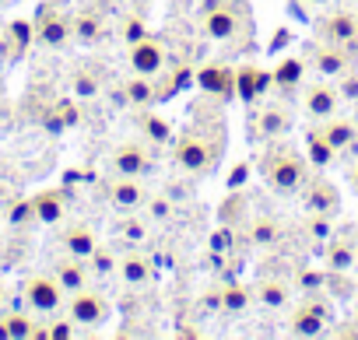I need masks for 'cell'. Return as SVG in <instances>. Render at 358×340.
Instances as JSON below:
<instances>
[{
    "instance_id": "ee69618b",
    "label": "cell",
    "mask_w": 358,
    "mask_h": 340,
    "mask_svg": "<svg viewBox=\"0 0 358 340\" xmlns=\"http://www.w3.org/2000/svg\"><path fill=\"white\" fill-rule=\"evenodd\" d=\"M355 267H358V239H355Z\"/></svg>"
},
{
    "instance_id": "ac0fdd59",
    "label": "cell",
    "mask_w": 358,
    "mask_h": 340,
    "mask_svg": "<svg viewBox=\"0 0 358 340\" xmlns=\"http://www.w3.org/2000/svg\"><path fill=\"white\" fill-rule=\"evenodd\" d=\"M53 277L60 281V288L71 295V291H81V288H88L95 277H92V267H88V260H81V256H71V253H64L57 263H53Z\"/></svg>"
},
{
    "instance_id": "7a4b0ae2",
    "label": "cell",
    "mask_w": 358,
    "mask_h": 340,
    "mask_svg": "<svg viewBox=\"0 0 358 340\" xmlns=\"http://www.w3.org/2000/svg\"><path fill=\"white\" fill-rule=\"evenodd\" d=\"M222 130H204V126H187L172 140V161L179 165V172L187 176H208L222 158Z\"/></svg>"
},
{
    "instance_id": "484cf974",
    "label": "cell",
    "mask_w": 358,
    "mask_h": 340,
    "mask_svg": "<svg viewBox=\"0 0 358 340\" xmlns=\"http://www.w3.org/2000/svg\"><path fill=\"white\" fill-rule=\"evenodd\" d=\"M71 25H74V43L81 46H95L102 39V15L95 8H78L71 15Z\"/></svg>"
},
{
    "instance_id": "30bf717a",
    "label": "cell",
    "mask_w": 358,
    "mask_h": 340,
    "mask_svg": "<svg viewBox=\"0 0 358 340\" xmlns=\"http://www.w3.org/2000/svg\"><path fill=\"white\" fill-rule=\"evenodd\" d=\"M351 64H355V53H351L348 46H337V43H323V39H316L313 50H309V67H313L320 77L337 81Z\"/></svg>"
},
{
    "instance_id": "603a6c76",
    "label": "cell",
    "mask_w": 358,
    "mask_h": 340,
    "mask_svg": "<svg viewBox=\"0 0 358 340\" xmlns=\"http://www.w3.org/2000/svg\"><path fill=\"white\" fill-rule=\"evenodd\" d=\"M123 98L130 109H151L158 102V84L155 77H144V74H130L123 81Z\"/></svg>"
},
{
    "instance_id": "d4e9b609",
    "label": "cell",
    "mask_w": 358,
    "mask_h": 340,
    "mask_svg": "<svg viewBox=\"0 0 358 340\" xmlns=\"http://www.w3.org/2000/svg\"><path fill=\"white\" fill-rule=\"evenodd\" d=\"M134 123H137V130H141V137H144L148 144H155V147H162V144H172V123H169L165 116H158V112H148V109H137Z\"/></svg>"
},
{
    "instance_id": "2e32d148",
    "label": "cell",
    "mask_w": 358,
    "mask_h": 340,
    "mask_svg": "<svg viewBox=\"0 0 358 340\" xmlns=\"http://www.w3.org/2000/svg\"><path fill=\"white\" fill-rule=\"evenodd\" d=\"M113 168L116 176H148L151 168V147L137 140H123L113 147Z\"/></svg>"
},
{
    "instance_id": "4dcf8cb0",
    "label": "cell",
    "mask_w": 358,
    "mask_h": 340,
    "mask_svg": "<svg viewBox=\"0 0 358 340\" xmlns=\"http://www.w3.org/2000/svg\"><path fill=\"white\" fill-rule=\"evenodd\" d=\"M257 302L250 284H222V312H246Z\"/></svg>"
},
{
    "instance_id": "ffe728a7",
    "label": "cell",
    "mask_w": 358,
    "mask_h": 340,
    "mask_svg": "<svg viewBox=\"0 0 358 340\" xmlns=\"http://www.w3.org/2000/svg\"><path fill=\"white\" fill-rule=\"evenodd\" d=\"M292 130V109L285 102H267L257 116V133L264 140H281Z\"/></svg>"
},
{
    "instance_id": "7402d4cb",
    "label": "cell",
    "mask_w": 358,
    "mask_h": 340,
    "mask_svg": "<svg viewBox=\"0 0 358 340\" xmlns=\"http://www.w3.org/2000/svg\"><path fill=\"white\" fill-rule=\"evenodd\" d=\"M0 337H11V340H32L43 337V323L29 312H4L0 316Z\"/></svg>"
},
{
    "instance_id": "7c38bea8",
    "label": "cell",
    "mask_w": 358,
    "mask_h": 340,
    "mask_svg": "<svg viewBox=\"0 0 358 340\" xmlns=\"http://www.w3.org/2000/svg\"><path fill=\"white\" fill-rule=\"evenodd\" d=\"M320 39L323 43H337L348 46L358 57V15L355 11H330L327 18H320Z\"/></svg>"
},
{
    "instance_id": "44dd1931",
    "label": "cell",
    "mask_w": 358,
    "mask_h": 340,
    "mask_svg": "<svg viewBox=\"0 0 358 340\" xmlns=\"http://www.w3.org/2000/svg\"><path fill=\"white\" fill-rule=\"evenodd\" d=\"M60 246H64V253L88 260V256L95 253V246H99V232H95L88 221H74V225H67V228L60 232Z\"/></svg>"
},
{
    "instance_id": "8d00e7d4",
    "label": "cell",
    "mask_w": 358,
    "mask_h": 340,
    "mask_svg": "<svg viewBox=\"0 0 358 340\" xmlns=\"http://www.w3.org/2000/svg\"><path fill=\"white\" fill-rule=\"evenodd\" d=\"M78 333V323L71 319V316H64V319H50V323H43V337H53V340H64V337H74Z\"/></svg>"
},
{
    "instance_id": "f1b7e54d",
    "label": "cell",
    "mask_w": 358,
    "mask_h": 340,
    "mask_svg": "<svg viewBox=\"0 0 358 340\" xmlns=\"http://www.w3.org/2000/svg\"><path fill=\"white\" fill-rule=\"evenodd\" d=\"M306 60L302 57H285L278 67H274V88L278 91H295L302 88V77H306Z\"/></svg>"
},
{
    "instance_id": "83f0119b",
    "label": "cell",
    "mask_w": 358,
    "mask_h": 340,
    "mask_svg": "<svg viewBox=\"0 0 358 340\" xmlns=\"http://www.w3.org/2000/svg\"><path fill=\"white\" fill-rule=\"evenodd\" d=\"M323 263H327V270H355V239L330 235V239H327Z\"/></svg>"
},
{
    "instance_id": "d6986e66",
    "label": "cell",
    "mask_w": 358,
    "mask_h": 340,
    "mask_svg": "<svg viewBox=\"0 0 358 340\" xmlns=\"http://www.w3.org/2000/svg\"><path fill=\"white\" fill-rule=\"evenodd\" d=\"M316 130L334 144V151H337V154H341V151H351V147H355V140H358V123H355V116H341V112H334V116L320 119V123H316Z\"/></svg>"
},
{
    "instance_id": "277c9868",
    "label": "cell",
    "mask_w": 358,
    "mask_h": 340,
    "mask_svg": "<svg viewBox=\"0 0 358 340\" xmlns=\"http://www.w3.org/2000/svg\"><path fill=\"white\" fill-rule=\"evenodd\" d=\"M22 298L36 316H57L67 305V291L60 288L53 270L50 274H29L25 284H22Z\"/></svg>"
},
{
    "instance_id": "4316f807",
    "label": "cell",
    "mask_w": 358,
    "mask_h": 340,
    "mask_svg": "<svg viewBox=\"0 0 358 340\" xmlns=\"http://www.w3.org/2000/svg\"><path fill=\"white\" fill-rule=\"evenodd\" d=\"M116 235L127 246H144L148 235H151V218L148 214H137V211H123V218L116 225Z\"/></svg>"
},
{
    "instance_id": "f6af8a7d",
    "label": "cell",
    "mask_w": 358,
    "mask_h": 340,
    "mask_svg": "<svg viewBox=\"0 0 358 340\" xmlns=\"http://www.w3.org/2000/svg\"><path fill=\"white\" fill-rule=\"evenodd\" d=\"M355 109H358V105H355ZM355 123H358V112H355Z\"/></svg>"
},
{
    "instance_id": "8992f818",
    "label": "cell",
    "mask_w": 358,
    "mask_h": 340,
    "mask_svg": "<svg viewBox=\"0 0 358 340\" xmlns=\"http://www.w3.org/2000/svg\"><path fill=\"white\" fill-rule=\"evenodd\" d=\"M169 64V53H165V39L162 36H144L137 43L127 46V67L130 74H144V77H158Z\"/></svg>"
},
{
    "instance_id": "9a60e30c",
    "label": "cell",
    "mask_w": 358,
    "mask_h": 340,
    "mask_svg": "<svg viewBox=\"0 0 358 340\" xmlns=\"http://www.w3.org/2000/svg\"><path fill=\"white\" fill-rule=\"evenodd\" d=\"M116 277L123 281V288H130V291H144V288L151 284V277H155V260L130 246L127 253H120Z\"/></svg>"
},
{
    "instance_id": "8fae6325",
    "label": "cell",
    "mask_w": 358,
    "mask_h": 340,
    "mask_svg": "<svg viewBox=\"0 0 358 340\" xmlns=\"http://www.w3.org/2000/svg\"><path fill=\"white\" fill-rule=\"evenodd\" d=\"M106 193H109V204L116 211H144L151 186L144 183V176H113Z\"/></svg>"
},
{
    "instance_id": "bcb514c9",
    "label": "cell",
    "mask_w": 358,
    "mask_h": 340,
    "mask_svg": "<svg viewBox=\"0 0 358 340\" xmlns=\"http://www.w3.org/2000/svg\"><path fill=\"white\" fill-rule=\"evenodd\" d=\"M4 4H8V0H0V8H4Z\"/></svg>"
},
{
    "instance_id": "7bdbcfd3",
    "label": "cell",
    "mask_w": 358,
    "mask_h": 340,
    "mask_svg": "<svg viewBox=\"0 0 358 340\" xmlns=\"http://www.w3.org/2000/svg\"><path fill=\"white\" fill-rule=\"evenodd\" d=\"M306 4H316L320 8V4H327V0H306Z\"/></svg>"
},
{
    "instance_id": "e0dca14e",
    "label": "cell",
    "mask_w": 358,
    "mask_h": 340,
    "mask_svg": "<svg viewBox=\"0 0 358 340\" xmlns=\"http://www.w3.org/2000/svg\"><path fill=\"white\" fill-rule=\"evenodd\" d=\"M285 235H288V225H285L281 218H274V214H257V218L246 225V239H250V246H257V249H278V246L285 242Z\"/></svg>"
},
{
    "instance_id": "f35d334b",
    "label": "cell",
    "mask_w": 358,
    "mask_h": 340,
    "mask_svg": "<svg viewBox=\"0 0 358 340\" xmlns=\"http://www.w3.org/2000/svg\"><path fill=\"white\" fill-rule=\"evenodd\" d=\"M306 232H309V239H330L334 232H330V218L327 214H306Z\"/></svg>"
},
{
    "instance_id": "5bb4252c",
    "label": "cell",
    "mask_w": 358,
    "mask_h": 340,
    "mask_svg": "<svg viewBox=\"0 0 358 340\" xmlns=\"http://www.w3.org/2000/svg\"><path fill=\"white\" fill-rule=\"evenodd\" d=\"M302 204H306V214L334 218L337 207H341V193H337V186L327 176H309V183L302 186Z\"/></svg>"
},
{
    "instance_id": "3957f363",
    "label": "cell",
    "mask_w": 358,
    "mask_h": 340,
    "mask_svg": "<svg viewBox=\"0 0 358 340\" xmlns=\"http://www.w3.org/2000/svg\"><path fill=\"white\" fill-rule=\"evenodd\" d=\"M330 323V295L327 291H313L302 295L299 305H292L288 312V333L292 337H320Z\"/></svg>"
},
{
    "instance_id": "74e56055",
    "label": "cell",
    "mask_w": 358,
    "mask_h": 340,
    "mask_svg": "<svg viewBox=\"0 0 358 340\" xmlns=\"http://www.w3.org/2000/svg\"><path fill=\"white\" fill-rule=\"evenodd\" d=\"M71 88H74L78 98H95V95H99V81H95L88 71H78V74L71 77Z\"/></svg>"
},
{
    "instance_id": "5b68a950",
    "label": "cell",
    "mask_w": 358,
    "mask_h": 340,
    "mask_svg": "<svg viewBox=\"0 0 358 340\" xmlns=\"http://www.w3.org/2000/svg\"><path fill=\"white\" fill-rule=\"evenodd\" d=\"M64 312L78 323V330H95V326H102V323L109 319V298H106L95 284H88V288L67 295Z\"/></svg>"
},
{
    "instance_id": "1f68e13d",
    "label": "cell",
    "mask_w": 358,
    "mask_h": 340,
    "mask_svg": "<svg viewBox=\"0 0 358 340\" xmlns=\"http://www.w3.org/2000/svg\"><path fill=\"white\" fill-rule=\"evenodd\" d=\"M88 267H92V277H116V267H120V253L113 246H95V253L88 256Z\"/></svg>"
},
{
    "instance_id": "6da1fadb",
    "label": "cell",
    "mask_w": 358,
    "mask_h": 340,
    "mask_svg": "<svg viewBox=\"0 0 358 340\" xmlns=\"http://www.w3.org/2000/svg\"><path fill=\"white\" fill-rule=\"evenodd\" d=\"M260 176L271 193L278 197H295L309 183V158L295 144L285 140H267V151L260 154Z\"/></svg>"
},
{
    "instance_id": "d590c367",
    "label": "cell",
    "mask_w": 358,
    "mask_h": 340,
    "mask_svg": "<svg viewBox=\"0 0 358 340\" xmlns=\"http://www.w3.org/2000/svg\"><path fill=\"white\" fill-rule=\"evenodd\" d=\"M144 207H148L144 214H148L151 221H172V214H176V204H172L169 197H158V193H151Z\"/></svg>"
},
{
    "instance_id": "f546056e",
    "label": "cell",
    "mask_w": 358,
    "mask_h": 340,
    "mask_svg": "<svg viewBox=\"0 0 358 340\" xmlns=\"http://www.w3.org/2000/svg\"><path fill=\"white\" fill-rule=\"evenodd\" d=\"M306 158H309V165L313 168H327L334 158H337V151H334V144L313 126L309 130V137H306Z\"/></svg>"
},
{
    "instance_id": "4fadbf2b",
    "label": "cell",
    "mask_w": 358,
    "mask_h": 340,
    "mask_svg": "<svg viewBox=\"0 0 358 340\" xmlns=\"http://www.w3.org/2000/svg\"><path fill=\"white\" fill-rule=\"evenodd\" d=\"M253 295H257V302L264 305V309H274V312H281V309H292V302H295V284H292V277H285V274H260V281L253 284Z\"/></svg>"
},
{
    "instance_id": "ab89813d",
    "label": "cell",
    "mask_w": 358,
    "mask_h": 340,
    "mask_svg": "<svg viewBox=\"0 0 358 340\" xmlns=\"http://www.w3.org/2000/svg\"><path fill=\"white\" fill-rule=\"evenodd\" d=\"M253 77H257V67H243V71H239V91L246 95V102L257 98V91H253Z\"/></svg>"
},
{
    "instance_id": "d6a6232c",
    "label": "cell",
    "mask_w": 358,
    "mask_h": 340,
    "mask_svg": "<svg viewBox=\"0 0 358 340\" xmlns=\"http://www.w3.org/2000/svg\"><path fill=\"white\" fill-rule=\"evenodd\" d=\"M236 246H239V228H232V225L215 228V235H211V253L215 256H229Z\"/></svg>"
},
{
    "instance_id": "60d3db41",
    "label": "cell",
    "mask_w": 358,
    "mask_h": 340,
    "mask_svg": "<svg viewBox=\"0 0 358 340\" xmlns=\"http://www.w3.org/2000/svg\"><path fill=\"white\" fill-rule=\"evenodd\" d=\"M201 305L211 309V312H218V309H222V288H208L204 298H201Z\"/></svg>"
},
{
    "instance_id": "9c48e42d",
    "label": "cell",
    "mask_w": 358,
    "mask_h": 340,
    "mask_svg": "<svg viewBox=\"0 0 358 340\" xmlns=\"http://www.w3.org/2000/svg\"><path fill=\"white\" fill-rule=\"evenodd\" d=\"M302 109L309 119H327L334 112H341V95H337V84L330 77H320V81H306L302 88Z\"/></svg>"
},
{
    "instance_id": "cb8c5ba5",
    "label": "cell",
    "mask_w": 358,
    "mask_h": 340,
    "mask_svg": "<svg viewBox=\"0 0 358 340\" xmlns=\"http://www.w3.org/2000/svg\"><path fill=\"white\" fill-rule=\"evenodd\" d=\"M32 211H36V221L43 225H60L67 218V197L60 190H43L32 197Z\"/></svg>"
},
{
    "instance_id": "7dc6e473",
    "label": "cell",
    "mask_w": 358,
    "mask_h": 340,
    "mask_svg": "<svg viewBox=\"0 0 358 340\" xmlns=\"http://www.w3.org/2000/svg\"><path fill=\"white\" fill-rule=\"evenodd\" d=\"M355 67H358V57H355Z\"/></svg>"
},
{
    "instance_id": "e575fe53",
    "label": "cell",
    "mask_w": 358,
    "mask_h": 340,
    "mask_svg": "<svg viewBox=\"0 0 358 340\" xmlns=\"http://www.w3.org/2000/svg\"><path fill=\"white\" fill-rule=\"evenodd\" d=\"M148 36V25H144V18L141 15H127L123 22H120V43H137V39H144Z\"/></svg>"
},
{
    "instance_id": "52a82bcc",
    "label": "cell",
    "mask_w": 358,
    "mask_h": 340,
    "mask_svg": "<svg viewBox=\"0 0 358 340\" xmlns=\"http://www.w3.org/2000/svg\"><path fill=\"white\" fill-rule=\"evenodd\" d=\"M239 22H243V4L239 0H215V4H208L204 15H201V29L215 43L232 39L239 32Z\"/></svg>"
},
{
    "instance_id": "ba28073f",
    "label": "cell",
    "mask_w": 358,
    "mask_h": 340,
    "mask_svg": "<svg viewBox=\"0 0 358 340\" xmlns=\"http://www.w3.org/2000/svg\"><path fill=\"white\" fill-rule=\"evenodd\" d=\"M36 43L46 50H64L74 43V25L71 15H64L60 8H43L36 18Z\"/></svg>"
},
{
    "instance_id": "836d02e7",
    "label": "cell",
    "mask_w": 358,
    "mask_h": 340,
    "mask_svg": "<svg viewBox=\"0 0 358 340\" xmlns=\"http://www.w3.org/2000/svg\"><path fill=\"white\" fill-rule=\"evenodd\" d=\"M334 84H337V95H341V102H351V105H358V67H355V64H351V67H348V71H344V74L334 81Z\"/></svg>"
},
{
    "instance_id": "b9f144b4",
    "label": "cell",
    "mask_w": 358,
    "mask_h": 340,
    "mask_svg": "<svg viewBox=\"0 0 358 340\" xmlns=\"http://www.w3.org/2000/svg\"><path fill=\"white\" fill-rule=\"evenodd\" d=\"M348 186H351V193L358 197V161H355V165L348 168Z\"/></svg>"
}]
</instances>
